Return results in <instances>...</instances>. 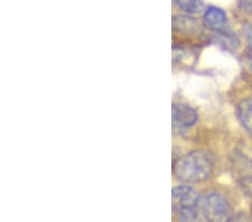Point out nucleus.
<instances>
[{
  "label": "nucleus",
  "mask_w": 252,
  "mask_h": 222,
  "mask_svg": "<svg viewBox=\"0 0 252 222\" xmlns=\"http://www.w3.org/2000/svg\"><path fill=\"white\" fill-rule=\"evenodd\" d=\"M238 116L242 126L252 134V98L242 100L239 103Z\"/></svg>",
  "instance_id": "nucleus-7"
},
{
  "label": "nucleus",
  "mask_w": 252,
  "mask_h": 222,
  "mask_svg": "<svg viewBox=\"0 0 252 222\" xmlns=\"http://www.w3.org/2000/svg\"><path fill=\"white\" fill-rule=\"evenodd\" d=\"M173 209L175 212H180L182 210L196 209L200 204V195L190 187L181 185L173 189Z\"/></svg>",
  "instance_id": "nucleus-3"
},
{
  "label": "nucleus",
  "mask_w": 252,
  "mask_h": 222,
  "mask_svg": "<svg viewBox=\"0 0 252 222\" xmlns=\"http://www.w3.org/2000/svg\"><path fill=\"white\" fill-rule=\"evenodd\" d=\"M197 121V114L188 104L175 103L173 106V126L176 131H184L194 126Z\"/></svg>",
  "instance_id": "nucleus-4"
},
{
  "label": "nucleus",
  "mask_w": 252,
  "mask_h": 222,
  "mask_svg": "<svg viewBox=\"0 0 252 222\" xmlns=\"http://www.w3.org/2000/svg\"><path fill=\"white\" fill-rule=\"evenodd\" d=\"M176 213H177L178 219L183 220V221H195V220H197L196 209L182 210V211L176 212Z\"/></svg>",
  "instance_id": "nucleus-11"
},
{
  "label": "nucleus",
  "mask_w": 252,
  "mask_h": 222,
  "mask_svg": "<svg viewBox=\"0 0 252 222\" xmlns=\"http://www.w3.org/2000/svg\"><path fill=\"white\" fill-rule=\"evenodd\" d=\"M204 24L210 30L215 32H221L225 28L227 18L224 11L220 8L210 6L205 10L204 14Z\"/></svg>",
  "instance_id": "nucleus-5"
},
{
  "label": "nucleus",
  "mask_w": 252,
  "mask_h": 222,
  "mask_svg": "<svg viewBox=\"0 0 252 222\" xmlns=\"http://www.w3.org/2000/svg\"><path fill=\"white\" fill-rule=\"evenodd\" d=\"M200 211L207 221H229L232 219V209L224 196L209 193L200 200Z\"/></svg>",
  "instance_id": "nucleus-2"
},
{
  "label": "nucleus",
  "mask_w": 252,
  "mask_h": 222,
  "mask_svg": "<svg viewBox=\"0 0 252 222\" xmlns=\"http://www.w3.org/2000/svg\"><path fill=\"white\" fill-rule=\"evenodd\" d=\"M173 28L182 33H194L198 28V22L188 16H176L173 19Z\"/></svg>",
  "instance_id": "nucleus-8"
},
{
  "label": "nucleus",
  "mask_w": 252,
  "mask_h": 222,
  "mask_svg": "<svg viewBox=\"0 0 252 222\" xmlns=\"http://www.w3.org/2000/svg\"><path fill=\"white\" fill-rule=\"evenodd\" d=\"M231 168L237 180L252 175V159L240 152H235L231 159Z\"/></svg>",
  "instance_id": "nucleus-6"
},
{
  "label": "nucleus",
  "mask_w": 252,
  "mask_h": 222,
  "mask_svg": "<svg viewBox=\"0 0 252 222\" xmlns=\"http://www.w3.org/2000/svg\"><path fill=\"white\" fill-rule=\"evenodd\" d=\"M241 7L249 13H252V0H241Z\"/></svg>",
  "instance_id": "nucleus-13"
},
{
  "label": "nucleus",
  "mask_w": 252,
  "mask_h": 222,
  "mask_svg": "<svg viewBox=\"0 0 252 222\" xmlns=\"http://www.w3.org/2000/svg\"><path fill=\"white\" fill-rule=\"evenodd\" d=\"M249 67L252 72V50L249 51Z\"/></svg>",
  "instance_id": "nucleus-14"
},
{
  "label": "nucleus",
  "mask_w": 252,
  "mask_h": 222,
  "mask_svg": "<svg viewBox=\"0 0 252 222\" xmlns=\"http://www.w3.org/2000/svg\"><path fill=\"white\" fill-rule=\"evenodd\" d=\"M174 2L176 3L178 8L189 14L200 13L203 8L201 0H174Z\"/></svg>",
  "instance_id": "nucleus-9"
},
{
  "label": "nucleus",
  "mask_w": 252,
  "mask_h": 222,
  "mask_svg": "<svg viewBox=\"0 0 252 222\" xmlns=\"http://www.w3.org/2000/svg\"><path fill=\"white\" fill-rule=\"evenodd\" d=\"M238 184L240 189H241V191L245 193L247 196L252 197V175L239 179Z\"/></svg>",
  "instance_id": "nucleus-10"
},
{
  "label": "nucleus",
  "mask_w": 252,
  "mask_h": 222,
  "mask_svg": "<svg viewBox=\"0 0 252 222\" xmlns=\"http://www.w3.org/2000/svg\"><path fill=\"white\" fill-rule=\"evenodd\" d=\"M174 175L184 183H200L212 174V159L202 151H194L182 156L174 163Z\"/></svg>",
  "instance_id": "nucleus-1"
},
{
  "label": "nucleus",
  "mask_w": 252,
  "mask_h": 222,
  "mask_svg": "<svg viewBox=\"0 0 252 222\" xmlns=\"http://www.w3.org/2000/svg\"><path fill=\"white\" fill-rule=\"evenodd\" d=\"M246 36L248 43H249V50H252V25L246 28Z\"/></svg>",
  "instance_id": "nucleus-12"
}]
</instances>
